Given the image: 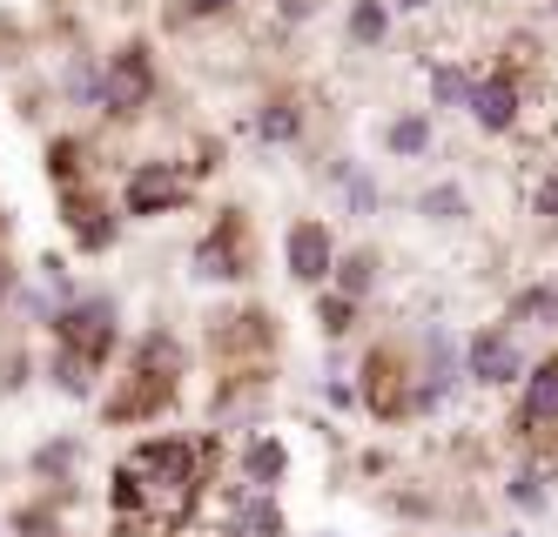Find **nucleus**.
I'll return each mask as SVG.
<instances>
[{"label": "nucleus", "mask_w": 558, "mask_h": 537, "mask_svg": "<svg viewBox=\"0 0 558 537\" xmlns=\"http://www.w3.org/2000/svg\"><path fill=\"white\" fill-rule=\"evenodd\" d=\"M283 477H290V450H283V437L256 430V437L243 443V490H276Z\"/></svg>", "instance_id": "f3484780"}, {"label": "nucleus", "mask_w": 558, "mask_h": 537, "mask_svg": "<svg viewBox=\"0 0 558 537\" xmlns=\"http://www.w3.org/2000/svg\"><path fill=\"white\" fill-rule=\"evenodd\" d=\"M48 182H54V188L95 182V148H88L82 135H54V142H48Z\"/></svg>", "instance_id": "a211bd4d"}, {"label": "nucleus", "mask_w": 558, "mask_h": 537, "mask_svg": "<svg viewBox=\"0 0 558 537\" xmlns=\"http://www.w3.org/2000/svg\"><path fill=\"white\" fill-rule=\"evenodd\" d=\"M155 95H162V68H155V48L148 40H122L108 61H101V95L95 108L108 121H142L155 108Z\"/></svg>", "instance_id": "39448f33"}, {"label": "nucleus", "mask_w": 558, "mask_h": 537, "mask_svg": "<svg viewBox=\"0 0 558 537\" xmlns=\"http://www.w3.org/2000/svg\"><path fill=\"white\" fill-rule=\"evenodd\" d=\"M377 249H350V256H337V269H330V289L337 296H350V303H364L371 289H377Z\"/></svg>", "instance_id": "6ab92c4d"}, {"label": "nucleus", "mask_w": 558, "mask_h": 537, "mask_svg": "<svg viewBox=\"0 0 558 537\" xmlns=\"http://www.w3.org/2000/svg\"><path fill=\"white\" fill-rule=\"evenodd\" d=\"M356 403H364L377 424H411V417H424V403H417V363L397 350V343H371L364 363H356Z\"/></svg>", "instance_id": "7ed1b4c3"}, {"label": "nucleus", "mask_w": 558, "mask_h": 537, "mask_svg": "<svg viewBox=\"0 0 558 537\" xmlns=\"http://www.w3.org/2000/svg\"><path fill=\"white\" fill-rule=\"evenodd\" d=\"M397 8H404V14H424V8H430V0H397Z\"/></svg>", "instance_id": "c9c22d12"}, {"label": "nucleus", "mask_w": 558, "mask_h": 537, "mask_svg": "<svg viewBox=\"0 0 558 537\" xmlns=\"http://www.w3.org/2000/svg\"><path fill=\"white\" fill-rule=\"evenodd\" d=\"M384 34H390V8L384 0H350V48H384Z\"/></svg>", "instance_id": "412c9836"}, {"label": "nucleus", "mask_w": 558, "mask_h": 537, "mask_svg": "<svg viewBox=\"0 0 558 537\" xmlns=\"http://www.w3.org/2000/svg\"><path fill=\"white\" fill-rule=\"evenodd\" d=\"M8 296H14V263H8V249H0V309H8Z\"/></svg>", "instance_id": "f704fd0d"}, {"label": "nucleus", "mask_w": 558, "mask_h": 537, "mask_svg": "<svg viewBox=\"0 0 558 537\" xmlns=\"http://www.w3.org/2000/svg\"><path fill=\"white\" fill-rule=\"evenodd\" d=\"M458 343H451V329L445 322H424V356H417V403L437 410L451 390H458Z\"/></svg>", "instance_id": "4468645a"}, {"label": "nucleus", "mask_w": 558, "mask_h": 537, "mask_svg": "<svg viewBox=\"0 0 558 537\" xmlns=\"http://www.w3.org/2000/svg\"><path fill=\"white\" fill-rule=\"evenodd\" d=\"M216 464H222L216 437H175V430L142 437L108 477L114 530L122 537H175V530H189Z\"/></svg>", "instance_id": "f257e3e1"}, {"label": "nucleus", "mask_w": 558, "mask_h": 537, "mask_svg": "<svg viewBox=\"0 0 558 537\" xmlns=\"http://www.w3.org/2000/svg\"><path fill=\"white\" fill-rule=\"evenodd\" d=\"M74 457H82V450H74V437H54V443H41V450H34V477H68L74 471Z\"/></svg>", "instance_id": "cd10ccee"}, {"label": "nucleus", "mask_w": 558, "mask_h": 537, "mask_svg": "<svg viewBox=\"0 0 558 537\" xmlns=\"http://www.w3.org/2000/svg\"><path fill=\"white\" fill-rule=\"evenodd\" d=\"M532 216L538 222H558V169H538V182H532Z\"/></svg>", "instance_id": "c756f323"}, {"label": "nucleus", "mask_w": 558, "mask_h": 537, "mask_svg": "<svg viewBox=\"0 0 558 537\" xmlns=\"http://www.w3.org/2000/svg\"><path fill=\"white\" fill-rule=\"evenodd\" d=\"M316 8H324V0H269V21H276V27H303Z\"/></svg>", "instance_id": "7c9ffc66"}, {"label": "nucleus", "mask_w": 558, "mask_h": 537, "mask_svg": "<svg viewBox=\"0 0 558 537\" xmlns=\"http://www.w3.org/2000/svg\"><path fill=\"white\" fill-rule=\"evenodd\" d=\"M350 322H356V303L337 296V289L324 282V289H316V329H324V337H350Z\"/></svg>", "instance_id": "a878e982"}, {"label": "nucleus", "mask_w": 558, "mask_h": 537, "mask_svg": "<svg viewBox=\"0 0 558 537\" xmlns=\"http://www.w3.org/2000/svg\"><path fill=\"white\" fill-rule=\"evenodd\" d=\"M283 269H290L303 289H324V282H330V269H337V235L316 222V216L290 222V235H283Z\"/></svg>", "instance_id": "ddd939ff"}, {"label": "nucleus", "mask_w": 558, "mask_h": 537, "mask_svg": "<svg viewBox=\"0 0 558 537\" xmlns=\"http://www.w3.org/2000/svg\"><path fill=\"white\" fill-rule=\"evenodd\" d=\"M505 498H511L518 511H538V504L551 498V471H545V464H518V471H511V490H505Z\"/></svg>", "instance_id": "b1692460"}, {"label": "nucleus", "mask_w": 558, "mask_h": 537, "mask_svg": "<svg viewBox=\"0 0 558 537\" xmlns=\"http://www.w3.org/2000/svg\"><path fill=\"white\" fill-rule=\"evenodd\" d=\"M182 377H189L182 343L169 337V329H148V337L129 350L122 377L108 383V396H101V417H108V424H155L162 410H175V396H182Z\"/></svg>", "instance_id": "f03ea898"}, {"label": "nucleus", "mask_w": 558, "mask_h": 537, "mask_svg": "<svg viewBox=\"0 0 558 537\" xmlns=\"http://www.w3.org/2000/svg\"><path fill=\"white\" fill-rule=\"evenodd\" d=\"M41 282H48V296H54V303H68V296H74V276H68V263H61V256H41Z\"/></svg>", "instance_id": "2f4dec72"}, {"label": "nucleus", "mask_w": 558, "mask_h": 537, "mask_svg": "<svg viewBox=\"0 0 558 537\" xmlns=\"http://www.w3.org/2000/svg\"><path fill=\"white\" fill-rule=\"evenodd\" d=\"M464 114L477 121L485 135H511L518 121H525V88L505 74V68H485L471 81V101H464Z\"/></svg>", "instance_id": "f8f14e48"}, {"label": "nucleus", "mask_w": 558, "mask_h": 537, "mask_svg": "<svg viewBox=\"0 0 558 537\" xmlns=\"http://www.w3.org/2000/svg\"><path fill=\"white\" fill-rule=\"evenodd\" d=\"M243 0H175V14L169 21H182V27H195V21H229Z\"/></svg>", "instance_id": "c85d7f7f"}, {"label": "nucleus", "mask_w": 558, "mask_h": 537, "mask_svg": "<svg viewBox=\"0 0 558 537\" xmlns=\"http://www.w3.org/2000/svg\"><path fill=\"white\" fill-rule=\"evenodd\" d=\"M343 182H350V209L371 216V209H377V182H371V175H350V169H343Z\"/></svg>", "instance_id": "473e14b6"}, {"label": "nucleus", "mask_w": 558, "mask_h": 537, "mask_svg": "<svg viewBox=\"0 0 558 537\" xmlns=\"http://www.w3.org/2000/svg\"><path fill=\"white\" fill-rule=\"evenodd\" d=\"M195 276H203V282H243V276H256V229H250L243 209H222L209 222V235L195 242Z\"/></svg>", "instance_id": "6e6552de"}, {"label": "nucleus", "mask_w": 558, "mask_h": 537, "mask_svg": "<svg viewBox=\"0 0 558 537\" xmlns=\"http://www.w3.org/2000/svg\"><path fill=\"white\" fill-rule=\"evenodd\" d=\"M209 356L222 369H263L276 356V309L263 303H235L209 316Z\"/></svg>", "instance_id": "0eeeda50"}, {"label": "nucleus", "mask_w": 558, "mask_h": 537, "mask_svg": "<svg viewBox=\"0 0 558 537\" xmlns=\"http://www.w3.org/2000/svg\"><path fill=\"white\" fill-rule=\"evenodd\" d=\"M195 182H203V169H195V161L148 155V161H135L129 182H122V216H142V222L175 216V209H189V202H195Z\"/></svg>", "instance_id": "423d86ee"}, {"label": "nucleus", "mask_w": 558, "mask_h": 537, "mask_svg": "<svg viewBox=\"0 0 558 537\" xmlns=\"http://www.w3.org/2000/svg\"><path fill=\"white\" fill-rule=\"evenodd\" d=\"M303 121H310V108H303V95H296V88H276V95H263V101H256V135H263V142H276V148L296 142V135H303Z\"/></svg>", "instance_id": "dca6fc26"}, {"label": "nucleus", "mask_w": 558, "mask_h": 537, "mask_svg": "<svg viewBox=\"0 0 558 537\" xmlns=\"http://www.w3.org/2000/svg\"><path fill=\"white\" fill-rule=\"evenodd\" d=\"M269 403V363L263 369H222L216 377V396H209V417L216 424H243Z\"/></svg>", "instance_id": "2eb2a0df"}, {"label": "nucleus", "mask_w": 558, "mask_h": 537, "mask_svg": "<svg viewBox=\"0 0 558 537\" xmlns=\"http://www.w3.org/2000/svg\"><path fill=\"white\" fill-rule=\"evenodd\" d=\"M48 537H68V530H48Z\"/></svg>", "instance_id": "e433bc0d"}, {"label": "nucleus", "mask_w": 558, "mask_h": 537, "mask_svg": "<svg viewBox=\"0 0 558 537\" xmlns=\"http://www.w3.org/2000/svg\"><path fill=\"white\" fill-rule=\"evenodd\" d=\"M518 383H525V390H518L511 430H518V443L545 450V443L558 437V350L538 356V363H525V377H518Z\"/></svg>", "instance_id": "1a4fd4ad"}, {"label": "nucleus", "mask_w": 558, "mask_h": 537, "mask_svg": "<svg viewBox=\"0 0 558 537\" xmlns=\"http://www.w3.org/2000/svg\"><path fill=\"white\" fill-rule=\"evenodd\" d=\"M21 369H27V356H21V350L0 356V390H14V383H21Z\"/></svg>", "instance_id": "72a5a7b5"}, {"label": "nucleus", "mask_w": 558, "mask_h": 537, "mask_svg": "<svg viewBox=\"0 0 558 537\" xmlns=\"http://www.w3.org/2000/svg\"><path fill=\"white\" fill-rule=\"evenodd\" d=\"M505 322H511V329H518V322H545V329H558V282H532V289H518L511 309H505Z\"/></svg>", "instance_id": "aec40b11"}, {"label": "nucleus", "mask_w": 558, "mask_h": 537, "mask_svg": "<svg viewBox=\"0 0 558 537\" xmlns=\"http://www.w3.org/2000/svg\"><path fill=\"white\" fill-rule=\"evenodd\" d=\"M54 350L88 363V369H108L114 343H122V309H114V296H101V289H88V296H68L54 309Z\"/></svg>", "instance_id": "20e7f679"}, {"label": "nucleus", "mask_w": 558, "mask_h": 537, "mask_svg": "<svg viewBox=\"0 0 558 537\" xmlns=\"http://www.w3.org/2000/svg\"><path fill=\"white\" fill-rule=\"evenodd\" d=\"M417 209H424L430 222H464V216H471V202H464V188L437 182V188H424V195H417Z\"/></svg>", "instance_id": "bb28decb"}, {"label": "nucleus", "mask_w": 558, "mask_h": 537, "mask_svg": "<svg viewBox=\"0 0 558 537\" xmlns=\"http://www.w3.org/2000/svg\"><path fill=\"white\" fill-rule=\"evenodd\" d=\"M471 81H477L471 68L437 61V68H430V101H437V108H464V101H471Z\"/></svg>", "instance_id": "5701e85b"}, {"label": "nucleus", "mask_w": 558, "mask_h": 537, "mask_svg": "<svg viewBox=\"0 0 558 537\" xmlns=\"http://www.w3.org/2000/svg\"><path fill=\"white\" fill-rule=\"evenodd\" d=\"M384 148L404 155V161L411 155H430V114H397L390 129H384Z\"/></svg>", "instance_id": "4be33fe9"}, {"label": "nucleus", "mask_w": 558, "mask_h": 537, "mask_svg": "<svg viewBox=\"0 0 558 537\" xmlns=\"http://www.w3.org/2000/svg\"><path fill=\"white\" fill-rule=\"evenodd\" d=\"M464 377L485 383V390H505V383L525 377V350H518V329L511 322H485V329H477L471 350H464Z\"/></svg>", "instance_id": "9d476101"}, {"label": "nucleus", "mask_w": 558, "mask_h": 537, "mask_svg": "<svg viewBox=\"0 0 558 537\" xmlns=\"http://www.w3.org/2000/svg\"><path fill=\"white\" fill-rule=\"evenodd\" d=\"M95 377H101V369H88V363H74V356H48V383L61 390V396H95Z\"/></svg>", "instance_id": "393cba45"}, {"label": "nucleus", "mask_w": 558, "mask_h": 537, "mask_svg": "<svg viewBox=\"0 0 558 537\" xmlns=\"http://www.w3.org/2000/svg\"><path fill=\"white\" fill-rule=\"evenodd\" d=\"M54 202H61V222H68V235H74V249L101 256L108 242H114V209H108V188H101V182L54 188Z\"/></svg>", "instance_id": "9b49d317"}]
</instances>
